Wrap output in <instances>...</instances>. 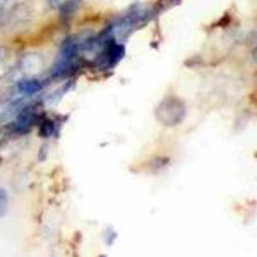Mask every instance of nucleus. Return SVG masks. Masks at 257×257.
<instances>
[{
  "label": "nucleus",
  "mask_w": 257,
  "mask_h": 257,
  "mask_svg": "<svg viewBox=\"0 0 257 257\" xmlns=\"http://www.w3.org/2000/svg\"><path fill=\"white\" fill-rule=\"evenodd\" d=\"M17 88L19 91L24 93H32L40 88V83L35 79H27L22 80L17 84Z\"/></svg>",
  "instance_id": "obj_1"
},
{
  "label": "nucleus",
  "mask_w": 257,
  "mask_h": 257,
  "mask_svg": "<svg viewBox=\"0 0 257 257\" xmlns=\"http://www.w3.org/2000/svg\"><path fill=\"white\" fill-rule=\"evenodd\" d=\"M8 209V195L4 189H0V218L3 217Z\"/></svg>",
  "instance_id": "obj_2"
},
{
  "label": "nucleus",
  "mask_w": 257,
  "mask_h": 257,
  "mask_svg": "<svg viewBox=\"0 0 257 257\" xmlns=\"http://www.w3.org/2000/svg\"><path fill=\"white\" fill-rule=\"evenodd\" d=\"M47 1L51 7H57L61 2V0H47Z\"/></svg>",
  "instance_id": "obj_3"
},
{
  "label": "nucleus",
  "mask_w": 257,
  "mask_h": 257,
  "mask_svg": "<svg viewBox=\"0 0 257 257\" xmlns=\"http://www.w3.org/2000/svg\"><path fill=\"white\" fill-rule=\"evenodd\" d=\"M8 1H9V0H0V10H1L2 8H4V6L7 4Z\"/></svg>",
  "instance_id": "obj_4"
},
{
  "label": "nucleus",
  "mask_w": 257,
  "mask_h": 257,
  "mask_svg": "<svg viewBox=\"0 0 257 257\" xmlns=\"http://www.w3.org/2000/svg\"><path fill=\"white\" fill-rule=\"evenodd\" d=\"M4 58V51L2 49H0V61H2Z\"/></svg>",
  "instance_id": "obj_5"
}]
</instances>
